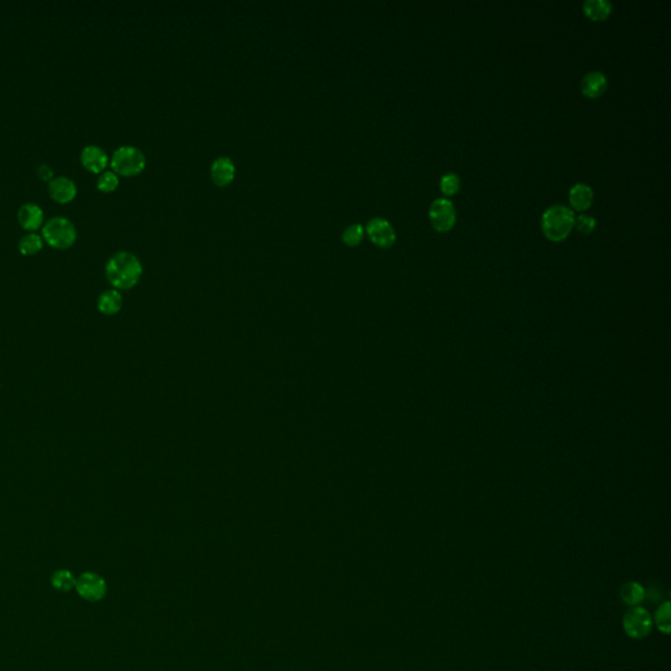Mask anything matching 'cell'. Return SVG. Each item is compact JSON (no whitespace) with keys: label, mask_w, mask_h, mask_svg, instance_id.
I'll return each mask as SVG.
<instances>
[{"label":"cell","mask_w":671,"mask_h":671,"mask_svg":"<svg viewBox=\"0 0 671 671\" xmlns=\"http://www.w3.org/2000/svg\"><path fill=\"white\" fill-rule=\"evenodd\" d=\"M235 163L227 157L218 158L211 166V178L219 187L228 185L235 178Z\"/></svg>","instance_id":"7c38bea8"},{"label":"cell","mask_w":671,"mask_h":671,"mask_svg":"<svg viewBox=\"0 0 671 671\" xmlns=\"http://www.w3.org/2000/svg\"><path fill=\"white\" fill-rule=\"evenodd\" d=\"M143 267L138 257L128 251H121L110 257L105 265V274L116 290L133 288L139 282Z\"/></svg>","instance_id":"6da1fadb"},{"label":"cell","mask_w":671,"mask_h":671,"mask_svg":"<svg viewBox=\"0 0 671 671\" xmlns=\"http://www.w3.org/2000/svg\"><path fill=\"white\" fill-rule=\"evenodd\" d=\"M78 193V187L74 180L67 176H57L49 181V194L53 199L60 204H67L72 201Z\"/></svg>","instance_id":"9c48e42d"},{"label":"cell","mask_w":671,"mask_h":671,"mask_svg":"<svg viewBox=\"0 0 671 671\" xmlns=\"http://www.w3.org/2000/svg\"><path fill=\"white\" fill-rule=\"evenodd\" d=\"M576 215L572 208L565 205H553L542 215V230L545 237L552 241H562L569 237L574 227Z\"/></svg>","instance_id":"7a4b0ae2"},{"label":"cell","mask_w":671,"mask_h":671,"mask_svg":"<svg viewBox=\"0 0 671 671\" xmlns=\"http://www.w3.org/2000/svg\"><path fill=\"white\" fill-rule=\"evenodd\" d=\"M574 226L583 234H592V231L595 230L597 222H595V218L592 217V215L581 214L580 217L576 218Z\"/></svg>","instance_id":"cb8c5ba5"},{"label":"cell","mask_w":671,"mask_h":671,"mask_svg":"<svg viewBox=\"0 0 671 671\" xmlns=\"http://www.w3.org/2000/svg\"><path fill=\"white\" fill-rule=\"evenodd\" d=\"M583 12L592 20H606L612 12V4L609 0H585Z\"/></svg>","instance_id":"e0dca14e"},{"label":"cell","mask_w":671,"mask_h":671,"mask_svg":"<svg viewBox=\"0 0 671 671\" xmlns=\"http://www.w3.org/2000/svg\"><path fill=\"white\" fill-rule=\"evenodd\" d=\"M80 160L81 164L91 172L98 173L104 172V169L108 166L109 158L105 150L96 145H88L81 150Z\"/></svg>","instance_id":"30bf717a"},{"label":"cell","mask_w":671,"mask_h":671,"mask_svg":"<svg viewBox=\"0 0 671 671\" xmlns=\"http://www.w3.org/2000/svg\"><path fill=\"white\" fill-rule=\"evenodd\" d=\"M44 239L51 247L65 249L75 243L78 232L75 225L66 217H53L42 227Z\"/></svg>","instance_id":"3957f363"},{"label":"cell","mask_w":671,"mask_h":671,"mask_svg":"<svg viewBox=\"0 0 671 671\" xmlns=\"http://www.w3.org/2000/svg\"><path fill=\"white\" fill-rule=\"evenodd\" d=\"M124 300L122 295L119 294V290L112 288V290H105L101 293L98 299V308L100 312L104 315H116L119 314V310L122 308Z\"/></svg>","instance_id":"9a60e30c"},{"label":"cell","mask_w":671,"mask_h":671,"mask_svg":"<svg viewBox=\"0 0 671 671\" xmlns=\"http://www.w3.org/2000/svg\"><path fill=\"white\" fill-rule=\"evenodd\" d=\"M110 166L119 175L135 176L146 167V157L135 146H121L113 152Z\"/></svg>","instance_id":"277c9868"},{"label":"cell","mask_w":671,"mask_h":671,"mask_svg":"<svg viewBox=\"0 0 671 671\" xmlns=\"http://www.w3.org/2000/svg\"><path fill=\"white\" fill-rule=\"evenodd\" d=\"M429 218L438 232H449L456 222L454 204L449 198H437L429 208Z\"/></svg>","instance_id":"8992f818"},{"label":"cell","mask_w":671,"mask_h":671,"mask_svg":"<svg viewBox=\"0 0 671 671\" xmlns=\"http://www.w3.org/2000/svg\"><path fill=\"white\" fill-rule=\"evenodd\" d=\"M592 201H594V192L590 185L578 182L571 188L569 202L574 210L585 211L592 206Z\"/></svg>","instance_id":"5bb4252c"},{"label":"cell","mask_w":671,"mask_h":671,"mask_svg":"<svg viewBox=\"0 0 671 671\" xmlns=\"http://www.w3.org/2000/svg\"><path fill=\"white\" fill-rule=\"evenodd\" d=\"M119 176L113 171H104L98 178V188L101 192H113L119 187Z\"/></svg>","instance_id":"603a6c76"},{"label":"cell","mask_w":671,"mask_h":671,"mask_svg":"<svg viewBox=\"0 0 671 671\" xmlns=\"http://www.w3.org/2000/svg\"><path fill=\"white\" fill-rule=\"evenodd\" d=\"M364 234H365V228H364V226H362L361 223L350 225V226L346 227L345 231L343 232V241L345 243L346 246L354 247V246H358V244L362 241Z\"/></svg>","instance_id":"44dd1931"},{"label":"cell","mask_w":671,"mask_h":671,"mask_svg":"<svg viewBox=\"0 0 671 671\" xmlns=\"http://www.w3.org/2000/svg\"><path fill=\"white\" fill-rule=\"evenodd\" d=\"M441 190L444 196H454L460 189V178L456 173H446L441 178Z\"/></svg>","instance_id":"7402d4cb"},{"label":"cell","mask_w":671,"mask_h":671,"mask_svg":"<svg viewBox=\"0 0 671 671\" xmlns=\"http://www.w3.org/2000/svg\"><path fill=\"white\" fill-rule=\"evenodd\" d=\"M366 232L378 247L388 248L395 244V228L385 218L370 219L366 225Z\"/></svg>","instance_id":"ba28073f"},{"label":"cell","mask_w":671,"mask_h":671,"mask_svg":"<svg viewBox=\"0 0 671 671\" xmlns=\"http://www.w3.org/2000/svg\"><path fill=\"white\" fill-rule=\"evenodd\" d=\"M37 173H39V176H40L41 178L49 180V181L51 178H54L53 169H51L49 164H46V163H42V164H40V166L37 167Z\"/></svg>","instance_id":"d4e9b609"},{"label":"cell","mask_w":671,"mask_h":671,"mask_svg":"<svg viewBox=\"0 0 671 671\" xmlns=\"http://www.w3.org/2000/svg\"><path fill=\"white\" fill-rule=\"evenodd\" d=\"M645 592L646 590L644 589L642 583L631 581V583L623 585L620 592H619V597H620V599L624 604H627L630 607H636V606H640L646 599Z\"/></svg>","instance_id":"2e32d148"},{"label":"cell","mask_w":671,"mask_h":671,"mask_svg":"<svg viewBox=\"0 0 671 671\" xmlns=\"http://www.w3.org/2000/svg\"><path fill=\"white\" fill-rule=\"evenodd\" d=\"M18 219H19V223L25 230L34 231L42 225L44 211L37 204L27 202V204L21 205L20 208H19Z\"/></svg>","instance_id":"4fadbf2b"},{"label":"cell","mask_w":671,"mask_h":671,"mask_svg":"<svg viewBox=\"0 0 671 671\" xmlns=\"http://www.w3.org/2000/svg\"><path fill=\"white\" fill-rule=\"evenodd\" d=\"M51 583L60 592H69L72 587H75L77 578L67 569H60L53 574Z\"/></svg>","instance_id":"ac0fdd59"},{"label":"cell","mask_w":671,"mask_h":671,"mask_svg":"<svg viewBox=\"0 0 671 671\" xmlns=\"http://www.w3.org/2000/svg\"><path fill=\"white\" fill-rule=\"evenodd\" d=\"M653 623L657 625L660 632L669 635L671 631L670 602L662 603L657 609Z\"/></svg>","instance_id":"d6986e66"},{"label":"cell","mask_w":671,"mask_h":671,"mask_svg":"<svg viewBox=\"0 0 671 671\" xmlns=\"http://www.w3.org/2000/svg\"><path fill=\"white\" fill-rule=\"evenodd\" d=\"M75 589L80 597L89 602H99L107 594L105 580L96 573H83L75 583Z\"/></svg>","instance_id":"52a82bcc"},{"label":"cell","mask_w":671,"mask_h":671,"mask_svg":"<svg viewBox=\"0 0 671 671\" xmlns=\"http://www.w3.org/2000/svg\"><path fill=\"white\" fill-rule=\"evenodd\" d=\"M623 628L633 640H642L651 635L653 618L651 612L642 606L631 607L623 618Z\"/></svg>","instance_id":"5b68a950"},{"label":"cell","mask_w":671,"mask_h":671,"mask_svg":"<svg viewBox=\"0 0 671 671\" xmlns=\"http://www.w3.org/2000/svg\"><path fill=\"white\" fill-rule=\"evenodd\" d=\"M42 248V237L36 232H29L19 240V249L22 255L37 253Z\"/></svg>","instance_id":"ffe728a7"},{"label":"cell","mask_w":671,"mask_h":671,"mask_svg":"<svg viewBox=\"0 0 671 671\" xmlns=\"http://www.w3.org/2000/svg\"><path fill=\"white\" fill-rule=\"evenodd\" d=\"M607 86H609V80L603 72L592 71V72H589L583 77L581 84H580V88H581L583 96L590 98V99H597V98L602 96L604 91L607 89Z\"/></svg>","instance_id":"8fae6325"}]
</instances>
